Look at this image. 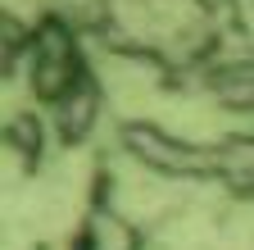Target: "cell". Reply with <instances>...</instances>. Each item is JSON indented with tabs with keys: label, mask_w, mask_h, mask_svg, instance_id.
<instances>
[{
	"label": "cell",
	"mask_w": 254,
	"mask_h": 250,
	"mask_svg": "<svg viewBox=\"0 0 254 250\" xmlns=\"http://www.w3.org/2000/svg\"><path fill=\"white\" fill-rule=\"evenodd\" d=\"M218 173L236 182L241 191H254V137H241L218 150Z\"/></svg>",
	"instance_id": "3"
},
{
	"label": "cell",
	"mask_w": 254,
	"mask_h": 250,
	"mask_svg": "<svg viewBox=\"0 0 254 250\" xmlns=\"http://www.w3.org/2000/svg\"><path fill=\"white\" fill-rule=\"evenodd\" d=\"M55 118H59V132L64 137H86L95 128V118H100V91H95L91 78H82L64 100H55Z\"/></svg>",
	"instance_id": "2"
},
{
	"label": "cell",
	"mask_w": 254,
	"mask_h": 250,
	"mask_svg": "<svg viewBox=\"0 0 254 250\" xmlns=\"http://www.w3.org/2000/svg\"><path fill=\"white\" fill-rule=\"evenodd\" d=\"M123 150L132 155L145 173H154V177H200V173H218V150L190 146L177 132L150 128V123H132V128L123 132Z\"/></svg>",
	"instance_id": "1"
}]
</instances>
